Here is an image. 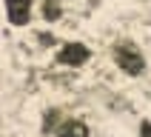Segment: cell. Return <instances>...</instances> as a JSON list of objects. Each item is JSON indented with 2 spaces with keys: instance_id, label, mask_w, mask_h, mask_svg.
<instances>
[{
  "instance_id": "1",
  "label": "cell",
  "mask_w": 151,
  "mask_h": 137,
  "mask_svg": "<svg viewBox=\"0 0 151 137\" xmlns=\"http://www.w3.org/2000/svg\"><path fill=\"white\" fill-rule=\"evenodd\" d=\"M111 57H114L117 68H123V74H128V77L145 74V57L134 43H114L111 46Z\"/></svg>"
},
{
  "instance_id": "2",
  "label": "cell",
  "mask_w": 151,
  "mask_h": 137,
  "mask_svg": "<svg viewBox=\"0 0 151 137\" xmlns=\"http://www.w3.org/2000/svg\"><path fill=\"white\" fill-rule=\"evenodd\" d=\"M88 57H91V51H88V46H83V43H63L60 51H57V63L60 66H68V68L86 66Z\"/></svg>"
},
{
  "instance_id": "3",
  "label": "cell",
  "mask_w": 151,
  "mask_h": 137,
  "mask_svg": "<svg viewBox=\"0 0 151 137\" xmlns=\"http://www.w3.org/2000/svg\"><path fill=\"white\" fill-rule=\"evenodd\" d=\"M3 6L12 26H26L32 20V0H3Z\"/></svg>"
},
{
  "instance_id": "4",
  "label": "cell",
  "mask_w": 151,
  "mask_h": 137,
  "mask_svg": "<svg viewBox=\"0 0 151 137\" xmlns=\"http://www.w3.org/2000/svg\"><path fill=\"white\" fill-rule=\"evenodd\" d=\"M54 137H88V126L77 117H63L54 128Z\"/></svg>"
},
{
  "instance_id": "5",
  "label": "cell",
  "mask_w": 151,
  "mask_h": 137,
  "mask_svg": "<svg viewBox=\"0 0 151 137\" xmlns=\"http://www.w3.org/2000/svg\"><path fill=\"white\" fill-rule=\"evenodd\" d=\"M63 117H66V114H63L60 109H49L46 114H43V126H40V131H43V134H54V128L60 126V120H63Z\"/></svg>"
},
{
  "instance_id": "6",
  "label": "cell",
  "mask_w": 151,
  "mask_h": 137,
  "mask_svg": "<svg viewBox=\"0 0 151 137\" xmlns=\"http://www.w3.org/2000/svg\"><path fill=\"white\" fill-rule=\"evenodd\" d=\"M63 17V3L60 0H43V20L46 23H54Z\"/></svg>"
},
{
  "instance_id": "7",
  "label": "cell",
  "mask_w": 151,
  "mask_h": 137,
  "mask_svg": "<svg viewBox=\"0 0 151 137\" xmlns=\"http://www.w3.org/2000/svg\"><path fill=\"white\" fill-rule=\"evenodd\" d=\"M140 137H151V120H143L140 123Z\"/></svg>"
},
{
  "instance_id": "8",
  "label": "cell",
  "mask_w": 151,
  "mask_h": 137,
  "mask_svg": "<svg viewBox=\"0 0 151 137\" xmlns=\"http://www.w3.org/2000/svg\"><path fill=\"white\" fill-rule=\"evenodd\" d=\"M37 40H40L43 46H46V43H54V37H51L49 32H37Z\"/></svg>"
}]
</instances>
